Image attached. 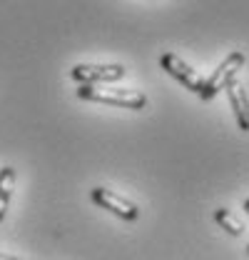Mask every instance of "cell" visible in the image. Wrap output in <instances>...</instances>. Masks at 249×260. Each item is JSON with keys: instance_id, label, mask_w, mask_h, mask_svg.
I'll use <instances>...</instances> for the list:
<instances>
[{"instance_id": "obj_1", "label": "cell", "mask_w": 249, "mask_h": 260, "mask_svg": "<svg viewBox=\"0 0 249 260\" xmlns=\"http://www.w3.org/2000/svg\"><path fill=\"white\" fill-rule=\"evenodd\" d=\"M77 98L102 103V105H117L124 110H142L147 105V95L142 90H130V88H95V85H80Z\"/></svg>"}, {"instance_id": "obj_2", "label": "cell", "mask_w": 249, "mask_h": 260, "mask_svg": "<svg viewBox=\"0 0 249 260\" xmlns=\"http://www.w3.org/2000/svg\"><path fill=\"white\" fill-rule=\"evenodd\" d=\"M242 65H244V53H239V50L229 53V55L212 70V75L204 80L199 98H202V100H212V98L217 95L219 90H224L232 80H237V73L242 70Z\"/></svg>"}, {"instance_id": "obj_3", "label": "cell", "mask_w": 249, "mask_h": 260, "mask_svg": "<svg viewBox=\"0 0 249 260\" xmlns=\"http://www.w3.org/2000/svg\"><path fill=\"white\" fill-rule=\"evenodd\" d=\"M90 198H93L95 205H100V208L115 213V215L122 218V220H130V223H132V220L140 218V208H137L132 200L112 193V190H107V188H93V190H90Z\"/></svg>"}, {"instance_id": "obj_4", "label": "cell", "mask_w": 249, "mask_h": 260, "mask_svg": "<svg viewBox=\"0 0 249 260\" xmlns=\"http://www.w3.org/2000/svg\"><path fill=\"white\" fill-rule=\"evenodd\" d=\"M159 65H162V70H164L167 75H172L177 83H182L187 90H192V93H197V95L202 93L204 80L199 78V73H197L194 68H189L182 58H177L175 53H164V55L159 58Z\"/></svg>"}, {"instance_id": "obj_5", "label": "cell", "mask_w": 249, "mask_h": 260, "mask_svg": "<svg viewBox=\"0 0 249 260\" xmlns=\"http://www.w3.org/2000/svg\"><path fill=\"white\" fill-rule=\"evenodd\" d=\"M70 78L82 83V85H93V83H115L124 78V68L122 65H93V63H82L75 65L70 70Z\"/></svg>"}, {"instance_id": "obj_6", "label": "cell", "mask_w": 249, "mask_h": 260, "mask_svg": "<svg viewBox=\"0 0 249 260\" xmlns=\"http://www.w3.org/2000/svg\"><path fill=\"white\" fill-rule=\"evenodd\" d=\"M224 90L229 95V103H232V110H234V118H237L239 130H249V95H247V90H244V85L239 80H232Z\"/></svg>"}, {"instance_id": "obj_7", "label": "cell", "mask_w": 249, "mask_h": 260, "mask_svg": "<svg viewBox=\"0 0 249 260\" xmlns=\"http://www.w3.org/2000/svg\"><path fill=\"white\" fill-rule=\"evenodd\" d=\"M13 188H15V168L5 165V168H0V223H3L8 208H10Z\"/></svg>"}, {"instance_id": "obj_8", "label": "cell", "mask_w": 249, "mask_h": 260, "mask_svg": "<svg viewBox=\"0 0 249 260\" xmlns=\"http://www.w3.org/2000/svg\"><path fill=\"white\" fill-rule=\"evenodd\" d=\"M215 220H217V225L222 230H227L229 235H242L244 233V223L237 218V215H232L227 208H217L215 210Z\"/></svg>"}, {"instance_id": "obj_9", "label": "cell", "mask_w": 249, "mask_h": 260, "mask_svg": "<svg viewBox=\"0 0 249 260\" xmlns=\"http://www.w3.org/2000/svg\"><path fill=\"white\" fill-rule=\"evenodd\" d=\"M0 260H18V258H10V255H3V253H0Z\"/></svg>"}, {"instance_id": "obj_10", "label": "cell", "mask_w": 249, "mask_h": 260, "mask_svg": "<svg viewBox=\"0 0 249 260\" xmlns=\"http://www.w3.org/2000/svg\"><path fill=\"white\" fill-rule=\"evenodd\" d=\"M244 210H247V213H249V198H247V200H244Z\"/></svg>"}, {"instance_id": "obj_11", "label": "cell", "mask_w": 249, "mask_h": 260, "mask_svg": "<svg viewBox=\"0 0 249 260\" xmlns=\"http://www.w3.org/2000/svg\"><path fill=\"white\" fill-rule=\"evenodd\" d=\"M247 255H249V245H247Z\"/></svg>"}]
</instances>
